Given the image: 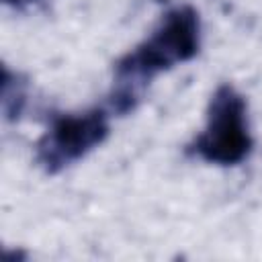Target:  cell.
<instances>
[{
    "mask_svg": "<svg viewBox=\"0 0 262 262\" xmlns=\"http://www.w3.org/2000/svg\"><path fill=\"white\" fill-rule=\"evenodd\" d=\"M201 16L190 4L170 8L139 45L115 63V84L108 111L125 115L137 106L145 86L162 72L196 57L201 49Z\"/></svg>",
    "mask_w": 262,
    "mask_h": 262,
    "instance_id": "1",
    "label": "cell"
},
{
    "mask_svg": "<svg viewBox=\"0 0 262 262\" xmlns=\"http://www.w3.org/2000/svg\"><path fill=\"white\" fill-rule=\"evenodd\" d=\"M254 139L248 119V102L233 84H219L207 106L203 131L190 143V151L207 164L237 166L252 154Z\"/></svg>",
    "mask_w": 262,
    "mask_h": 262,
    "instance_id": "2",
    "label": "cell"
},
{
    "mask_svg": "<svg viewBox=\"0 0 262 262\" xmlns=\"http://www.w3.org/2000/svg\"><path fill=\"white\" fill-rule=\"evenodd\" d=\"M111 111L96 106L55 115L35 145V160L47 174H57L86 158L111 133Z\"/></svg>",
    "mask_w": 262,
    "mask_h": 262,
    "instance_id": "3",
    "label": "cell"
},
{
    "mask_svg": "<svg viewBox=\"0 0 262 262\" xmlns=\"http://www.w3.org/2000/svg\"><path fill=\"white\" fill-rule=\"evenodd\" d=\"M27 90H29V82L23 74L8 70L6 66L2 68V113L6 121H16L27 104Z\"/></svg>",
    "mask_w": 262,
    "mask_h": 262,
    "instance_id": "4",
    "label": "cell"
},
{
    "mask_svg": "<svg viewBox=\"0 0 262 262\" xmlns=\"http://www.w3.org/2000/svg\"><path fill=\"white\" fill-rule=\"evenodd\" d=\"M35 0H2V4H6V6H10V8H25V6H29V4H33Z\"/></svg>",
    "mask_w": 262,
    "mask_h": 262,
    "instance_id": "5",
    "label": "cell"
}]
</instances>
